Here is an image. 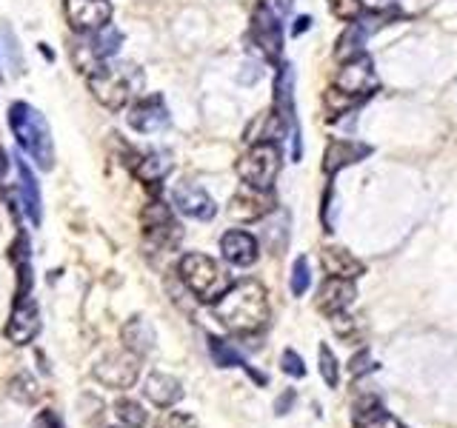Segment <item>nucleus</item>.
I'll return each mask as SVG.
<instances>
[{"label": "nucleus", "instance_id": "obj_42", "mask_svg": "<svg viewBox=\"0 0 457 428\" xmlns=\"http://www.w3.org/2000/svg\"><path fill=\"white\" fill-rule=\"evenodd\" d=\"M366 4H371V6H389L392 0H366Z\"/></svg>", "mask_w": 457, "mask_h": 428}, {"label": "nucleus", "instance_id": "obj_36", "mask_svg": "<svg viewBox=\"0 0 457 428\" xmlns=\"http://www.w3.org/2000/svg\"><path fill=\"white\" fill-rule=\"evenodd\" d=\"M261 6H266L269 12H275L278 18H289V12H292V0H261Z\"/></svg>", "mask_w": 457, "mask_h": 428}, {"label": "nucleus", "instance_id": "obj_24", "mask_svg": "<svg viewBox=\"0 0 457 428\" xmlns=\"http://www.w3.org/2000/svg\"><path fill=\"white\" fill-rule=\"evenodd\" d=\"M120 340L129 351H135L137 357L140 354H149L154 349V328L149 320L143 317H132L123 328H120Z\"/></svg>", "mask_w": 457, "mask_h": 428}, {"label": "nucleus", "instance_id": "obj_12", "mask_svg": "<svg viewBox=\"0 0 457 428\" xmlns=\"http://www.w3.org/2000/svg\"><path fill=\"white\" fill-rule=\"evenodd\" d=\"M40 332V311L37 303L29 297H14V309L12 317L6 323V340L14 342V346H29Z\"/></svg>", "mask_w": 457, "mask_h": 428}, {"label": "nucleus", "instance_id": "obj_10", "mask_svg": "<svg viewBox=\"0 0 457 428\" xmlns=\"http://www.w3.org/2000/svg\"><path fill=\"white\" fill-rule=\"evenodd\" d=\"M252 40L261 46L266 61L278 63L283 54V18H278L275 12H269L266 6L257 4L252 14Z\"/></svg>", "mask_w": 457, "mask_h": 428}, {"label": "nucleus", "instance_id": "obj_14", "mask_svg": "<svg viewBox=\"0 0 457 428\" xmlns=\"http://www.w3.org/2000/svg\"><path fill=\"white\" fill-rule=\"evenodd\" d=\"M357 297V289L352 280H340V277H328L314 297V306L326 317H337V314L346 311Z\"/></svg>", "mask_w": 457, "mask_h": 428}, {"label": "nucleus", "instance_id": "obj_4", "mask_svg": "<svg viewBox=\"0 0 457 428\" xmlns=\"http://www.w3.org/2000/svg\"><path fill=\"white\" fill-rule=\"evenodd\" d=\"M178 275L186 283V289H189L200 303H218V300L232 289V280H228L226 268H220L218 260H212V257L197 254V251L180 257Z\"/></svg>", "mask_w": 457, "mask_h": 428}, {"label": "nucleus", "instance_id": "obj_17", "mask_svg": "<svg viewBox=\"0 0 457 428\" xmlns=\"http://www.w3.org/2000/svg\"><path fill=\"white\" fill-rule=\"evenodd\" d=\"M352 425L354 428H406L395 414H389L378 397H363L354 403V414H352Z\"/></svg>", "mask_w": 457, "mask_h": 428}, {"label": "nucleus", "instance_id": "obj_2", "mask_svg": "<svg viewBox=\"0 0 457 428\" xmlns=\"http://www.w3.org/2000/svg\"><path fill=\"white\" fill-rule=\"evenodd\" d=\"M86 83H89V92L100 106H106L112 111H120L132 103L137 95H143L146 75H143V69L137 63L106 61L86 75Z\"/></svg>", "mask_w": 457, "mask_h": 428}, {"label": "nucleus", "instance_id": "obj_23", "mask_svg": "<svg viewBox=\"0 0 457 428\" xmlns=\"http://www.w3.org/2000/svg\"><path fill=\"white\" fill-rule=\"evenodd\" d=\"M9 260L14 263V268H18V297H29L32 294V254H29V240L26 235L21 232L18 240L12 243L9 249Z\"/></svg>", "mask_w": 457, "mask_h": 428}, {"label": "nucleus", "instance_id": "obj_34", "mask_svg": "<svg viewBox=\"0 0 457 428\" xmlns=\"http://www.w3.org/2000/svg\"><path fill=\"white\" fill-rule=\"evenodd\" d=\"M280 368L286 371L289 377H295V380H300V377H306V366H303V360H300V354L297 351H283V357H280Z\"/></svg>", "mask_w": 457, "mask_h": 428}, {"label": "nucleus", "instance_id": "obj_29", "mask_svg": "<svg viewBox=\"0 0 457 428\" xmlns=\"http://www.w3.org/2000/svg\"><path fill=\"white\" fill-rule=\"evenodd\" d=\"M9 394L14 399H21V403H35V399L40 397L37 391V383L29 377V374H18L12 383H9Z\"/></svg>", "mask_w": 457, "mask_h": 428}, {"label": "nucleus", "instance_id": "obj_20", "mask_svg": "<svg viewBox=\"0 0 457 428\" xmlns=\"http://www.w3.org/2000/svg\"><path fill=\"white\" fill-rule=\"evenodd\" d=\"M143 394H146L149 403H154L157 408H171L183 397V385L171 374L152 371V374L146 377V383H143Z\"/></svg>", "mask_w": 457, "mask_h": 428}, {"label": "nucleus", "instance_id": "obj_13", "mask_svg": "<svg viewBox=\"0 0 457 428\" xmlns=\"http://www.w3.org/2000/svg\"><path fill=\"white\" fill-rule=\"evenodd\" d=\"M129 126L135 128L140 135H154L161 132V128L169 126V109L163 103L161 95H152V97H143L137 103L129 109Z\"/></svg>", "mask_w": 457, "mask_h": 428}, {"label": "nucleus", "instance_id": "obj_41", "mask_svg": "<svg viewBox=\"0 0 457 428\" xmlns=\"http://www.w3.org/2000/svg\"><path fill=\"white\" fill-rule=\"evenodd\" d=\"M6 169H9V157H6V152L0 149V177L6 175Z\"/></svg>", "mask_w": 457, "mask_h": 428}, {"label": "nucleus", "instance_id": "obj_31", "mask_svg": "<svg viewBox=\"0 0 457 428\" xmlns=\"http://www.w3.org/2000/svg\"><path fill=\"white\" fill-rule=\"evenodd\" d=\"M328 9L340 21H357L363 12V0H328Z\"/></svg>", "mask_w": 457, "mask_h": 428}, {"label": "nucleus", "instance_id": "obj_5", "mask_svg": "<svg viewBox=\"0 0 457 428\" xmlns=\"http://www.w3.org/2000/svg\"><path fill=\"white\" fill-rule=\"evenodd\" d=\"M278 171H280V149H278V143H271V140L254 143V146L237 160V175L243 183L252 185V189L269 192L271 183L278 180Z\"/></svg>", "mask_w": 457, "mask_h": 428}, {"label": "nucleus", "instance_id": "obj_15", "mask_svg": "<svg viewBox=\"0 0 457 428\" xmlns=\"http://www.w3.org/2000/svg\"><path fill=\"white\" fill-rule=\"evenodd\" d=\"M271 206H275V200H271L269 192L243 185V189L232 197V203H228V214L240 223H254V220H263L271 211Z\"/></svg>", "mask_w": 457, "mask_h": 428}, {"label": "nucleus", "instance_id": "obj_27", "mask_svg": "<svg viewBox=\"0 0 457 428\" xmlns=\"http://www.w3.org/2000/svg\"><path fill=\"white\" fill-rule=\"evenodd\" d=\"M366 35H369V29L363 23H352L346 32L340 35V40H337V49H335L337 61L346 63V61H354V57H361L363 54Z\"/></svg>", "mask_w": 457, "mask_h": 428}, {"label": "nucleus", "instance_id": "obj_9", "mask_svg": "<svg viewBox=\"0 0 457 428\" xmlns=\"http://www.w3.org/2000/svg\"><path fill=\"white\" fill-rule=\"evenodd\" d=\"M92 374L109 389H132L140 377V357L135 351H112L95 366Z\"/></svg>", "mask_w": 457, "mask_h": 428}, {"label": "nucleus", "instance_id": "obj_6", "mask_svg": "<svg viewBox=\"0 0 457 428\" xmlns=\"http://www.w3.org/2000/svg\"><path fill=\"white\" fill-rule=\"evenodd\" d=\"M123 35L114 26H104L97 32H86L75 43H71V61L78 63L80 71H95L100 63H106L109 57L120 49Z\"/></svg>", "mask_w": 457, "mask_h": 428}, {"label": "nucleus", "instance_id": "obj_7", "mask_svg": "<svg viewBox=\"0 0 457 428\" xmlns=\"http://www.w3.org/2000/svg\"><path fill=\"white\" fill-rule=\"evenodd\" d=\"M140 220H143V237H146L149 249L169 251L180 243V235H183L180 226L171 218V209L161 203V200H152V203L143 209Z\"/></svg>", "mask_w": 457, "mask_h": 428}, {"label": "nucleus", "instance_id": "obj_38", "mask_svg": "<svg viewBox=\"0 0 457 428\" xmlns=\"http://www.w3.org/2000/svg\"><path fill=\"white\" fill-rule=\"evenodd\" d=\"M35 428H63V423H61V417H57L54 411H43L37 417V423H35Z\"/></svg>", "mask_w": 457, "mask_h": 428}, {"label": "nucleus", "instance_id": "obj_37", "mask_svg": "<svg viewBox=\"0 0 457 428\" xmlns=\"http://www.w3.org/2000/svg\"><path fill=\"white\" fill-rule=\"evenodd\" d=\"M4 37H6V43H9V52H12V57H14V75H21L23 71V63H21V52H18V40H14V32L6 26L4 29Z\"/></svg>", "mask_w": 457, "mask_h": 428}, {"label": "nucleus", "instance_id": "obj_1", "mask_svg": "<svg viewBox=\"0 0 457 428\" xmlns=\"http://www.w3.org/2000/svg\"><path fill=\"white\" fill-rule=\"evenodd\" d=\"M214 320L232 334H257L269 323V297L263 283L240 280L228 289L218 303H212Z\"/></svg>", "mask_w": 457, "mask_h": 428}, {"label": "nucleus", "instance_id": "obj_18", "mask_svg": "<svg viewBox=\"0 0 457 428\" xmlns=\"http://www.w3.org/2000/svg\"><path fill=\"white\" fill-rule=\"evenodd\" d=\"M320 263H323L328 277H340V280H354V277H361L366 271V266L343 246H323Z\"/></svg>", "mask_w": 457, "mask_h": 428}, {"label": "nucleus", "instance_id": "obj_8", "mask_svg": "<svg viewBox=\"0 0 457 428\" xmlns=\"http://www.w3.org/2000/svg\"><path fill=\"white\" fill-rule=\"evenodd\" d=\"M380 86L378 75H375V66H371L369 57H354V61L340 63L337 75H335V86L340 95H346L349 100H361L366 95H371Z\"/></svg>", "mask_w": 457, "mask_h": 428}, {"label": "nucleus", "instance_id": "obj_33", "mask_svg": "<svg viewBox=\"0 0 457 428\" xmlns=\"http://www.w3.org/2000/svg\"><path fill=\"white\" fill-rule=\"evenodd\" d=\"M154 428H197L192 414H183V411H166L161 420L154 423Z\"/></svg>", "mask_w": 457, "mask_h": 428}, {"label": "nucleus", "instance_id": "obj_30", "mask_svg": "<svg viewBox=\"0 0 457 428\" xmlns=\"http://www.w3.org/2000/svg\"><path fill=\"white\" fill-rule=\"evenodd\" d=\"M309 283H312L309 260H306V257H297L295 266H292V294L295 297H303L309 292Z\"/></svg>", "mask_w": 457, "mask_h": 428}, {"label": "nucleus", "instance_id": "obj_21", "mask_svg": "<svg viewBox=\"0 0 457 428\" xmlns=\"http://www.w3.org/2000/svg\"><path fill=\"white\" fill-rule=\"evenodd\" d=\"M371 149L363 146V143H354V140H335L328 143V149L323 154V169L326 175H337L340 169H346L357 160H363Z\"/></svg>", "mask_w": 457, "mask_h": 428}, {"label": "nucleus", "instance_id": "obj_16", "mask_svg": "<svg viewBox=\"0 0 457 428\" xmlns=\"http://www.w3.org/2000/svg\"><path fill=\"white\" fill-rule=\"evenodd\" d=\"M171 203H175L183 214H189L195 220H212L218 206H214V200L200 189L195 183H180L175 185V192H171Z\"/></svg>", "mask_w": 457, "mask_h": 428}, {"label": "nucleus", "instance_id": "obj_11", "mask_svg": "<svg viewBox=\"0 0 457 428\" xmlns=\"http://www.w3.org/2000/svg\"><path fill=\"white\" fill-rule=\"evenodd\" d=\"M66 21L78 35L97 32V29L109 26L112 21V4L109 0H66L63 4Z\"/></svg>", "mask_w": 457, "mask_h": 428}, {"label": "nucleus", "instance_id": "obj_32", "mask_svg": "<svg viewBox=\"0 0 457 428\" xmlns=\"http://www.w3.org/2000/svg\"><path fill=\"white\" fill-rule=\"evenodd\" d=\"M320 377H323V383L326 385H337V380H340V374H337V360H335V354H332V349L328 346H320Z\"/></svg>", "mask_w": 457, "mask_h": 428}, {"label": "nucleus", "instance_id": "obj_35", "mask_svg": "<svg viewBox=\"0 0 457 428\" xmlns=\"http://www.w3.org/2000/svg\"><path fill=\"white\" fill-rule=\"evenodd\" d=\"M375 368H378V363L371 360L369 349H361L352 357V363H349V371H352L354 377H363V374H369V371H375Z\"/></svg>", "mask_w": 457, "mask_h": 428}, {"label": "nucleus", "instance_id": "obj_19", "mask_svg": "<svg viewBox=\"0 0 457 428\" xmlns=\"http://www.w3.org/2000/svg\"><path fill=\"white\" fill-rule=\"evenodd\" d=\"M220 251L232 266H252L257 260V240L249 232H240V228H232L220 237Z\"/></svg>", "mask_w": 457, "mask_h": 428}, {"label": "nucleus", "instance_id": "obj_28", "mask_svg": "<svg viewBox=\"0 0 457 428\" xmlns=\"http://www.w3.org/2000/svg\"><path fill=\"white\" fill-rule=\"evenodd\" d=\"M114 417H118L123 425H129V428H143L146 425V411H143V406L140 403H135V399H118L114 403Z\"/></svg>", "mask_w": 457, "mask_h": 428}, {"label": "nucleus", "instance_id": "obj_3", "mask_svg": "<svg viewBox=\"0 0 457 428\" xmlns=\"http://www.w3.org/2000/svg\"><path fill=\"white\" fill-rule=\"evenodd\" d=\"M9 128L18 146L32 157L37 163V169H52L54 166V143H52V128L46 123V118L35 109L18 100L9 109Z\"/></svg>", "mask_w": 457, "mask_h": 428}, {"label": "nucleus", "instance_id": "obj_39", "mask_svg": "<svg viewBox=\"0 0 457 428\" xmlns=\"http://www.w3.org/2000/svg\"><path fill=\"white\" fill-rule=\"evenodd\" d=\"M292 403H295V391H286L280 399H278V414H286V408H292Z\"/></svg>", "mask_w": 457, "mask_h": 428}, {"label": "nucleus", "instance_id": "obj_22", "mask_svg": "<svg viewBox=\"0 0 457 428\" xmlns=\"http://www.w3.org/2000/svg\"><path fill=\"white\" fill-rule=\"evenodd\" d=\"M18 160V175H21V197H23V209L29 214V220H32L35 226H40L43 220V203H40V185L32 175V169H29V163L23 160V157L18 154L14 157Z\"/></svg>", "mask_w": 457, "mask_h": 428}, {"label": "nucleus", "instance_id": "obj_40", "mask_svg": "<svg viewBox=\"0 0 457 428\" xmlns=\"http://www.w3.org/2000/svg\"><path fill=\"white\" fill-rule=\"evenodd\" d=\"M312 26V18H297V23H295V35H300V32H306V29Z\"/></svg>", "mask_w": 457, "mask_h": 428}, {"label": "nucleus", "instance_id": "obj_26", "mask_svg": "<svg viewBox=\"0 0 457 428\" xmlns=\"http://www.w3.org/2000/svg\"><path fill=\"white\" fill-rule=\"evenodd\" d=\"M169 169H171L169 154H163V152H149V154L137 157L135 175H137L143 183H161V180L169 175Z\"/></svg>", "mask_w": 457, "mask_h": 428}, {"label": "nucleus", "instance_id": "obj_25", "mask_svg": "<svg viewBox=\"0 0 457 428\" xmlns=\"http://www.w3.org/2000/svg\"><path fill=\"white\" fill-rule=\"evenodd\" d=\"M209 351H212V360L218 363L220 368H246L249 374L257 380V383H263V377L261 374H254V371L249 368V363H246V357H243L232 342H226V340H220V337H209Z\"/></svg>", "mask_w": 457, "mask_h": 428}]
</instances>
